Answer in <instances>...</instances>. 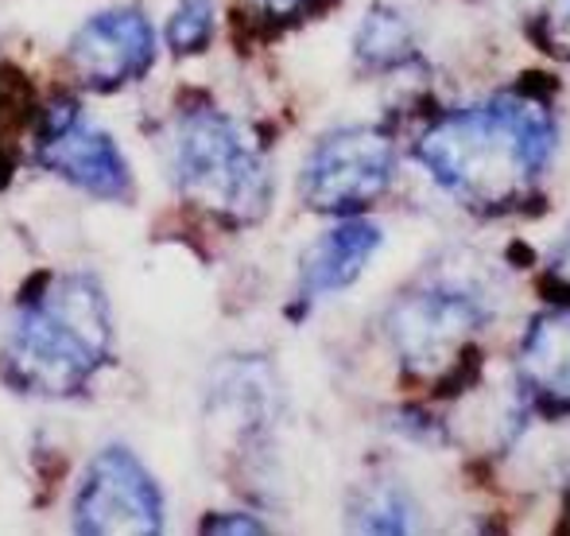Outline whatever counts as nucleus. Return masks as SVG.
<instances>
[{
    "label": "nucleus",
    "mask_w": 570,
    "mask_h": 536,
    "mask_svg": "<svg viewBox=\"0 0 570 536\" xmlns=\"http://www.w3.org/2000/svg\"><path fill=\"white\" fill-rule=\"evenodd\" d=\"M556 140V117L540 98L501 94L431 121L415 136V159L465 211L509 214L535 195Z\"/></svg>",
    "instance_id": "f257e3e1"
},
{
    "label": "nucleus",
    "mask_w": 570,
    "mask_h": 536,
    "mask_svg": "<svg viewBox=\"0 0 570 536\" xmlns=\"http://www.w3.org/2000/svg\"><path fill=\"white\" fill-rule=\"evenodd\" d=\"M114 358V311L86 269H39L20 288L0 347V378L12 393L70 401Z\"/></svg>",
    "instance_id": "f03ea898"
},
{
    "label": "nucleus",
    "mask_w": 570,
    "mask_h": 536,
    "mask_svg": "<svg viewBox=\"0 0 570 536\" xmlns=\"http://www.w3.org/2000/svg\"><path fill=\"white\" fill-rule=\"evenodd\" d=\"M171 175L190 206L240 230L272 206V172L253 140L210 101L183 109L171 133Z\"/></svg>",
    "instance_id": "7ed1b4c3"
},
{
    "label": "nucleus",
    "mask_w": 570,
    "mask_h": 536,
    "mask_svg": "<svg viewBox=\"0 0 570 536\" xmlns=\"http://www.w3.org/2000/svg\"><path fill=\"white\" fill-rule=\"evenodd\" d=\"M31 159L47 175L98 203L128 206L136 198V175L117 136L94 125L75 98H55L39 106Z\"/></svg>",
    "instance_id": "20e7f679"
},
{
    "label": "nucleus",
    "mask_w": 570,
    "mask_h": 536,
    "mask_svg": "<svg viewBox=\"0 0 570 536\" xmlns=\"http://www.w3.org/2000/svg\"><path fill=\"white\" fill-rule=\"evenodd\" d=\"M396 172V148L389 133L373 125H353L318 136L303 164L299 198L307 211L331 218H357L389 191Z\"/></svg>",
    "instance_id": "39448f33"
},
{
    "label": "nucleus",
    "mask_w": 570,
    "mask_h": 536,
    "mask_svg": "<svg viewBox=\"0 0 570 536\" xmlns=\"http://www.w3.org/2000/svg\"><path fill=\"white\" fill-rule=\"evenodd\" d=\"M485 323L481 300L454 284H423L400 295L389 311V339L412 378L439 381L470 350Z\"/></svg>",
    "instance_id": "423d86ee"
},
{
    "label": "nucleus",
    "mask_w": 570,
    "mask_h": 536,
    "mask_svg": "<svg viewBox=\"0 0 570 536\" xmlns=\"http://www.w3.org/2000/svg\"><path fill=\"white\" fill-rule=\"evenodd\" d=\"M164 522V490L151 470L128 447H101L78 483L70 529L82 536H156Z\"/></svg>",
    "instance_id": "0eeeda50"
},
{
    "label": "nucleus",
    "mask_w": 570,
    "mask_h": 536,
    "mask_svg": "<svg viewBox=\"0 0 570 536\" xmlns=\"http://www.w3.org/2000/svg\"><path fill=\"white\" fill-rule=\"evenodd\" d=\"M70 75L90 94H117L156 62V28L140 4H109L86 16L67 43Z\"/></svg>",
    "instance_id": "6e6552de"
},
{
    "label": "nucleus",
    "mask_w": 570,
    "mask_h": 536,
    "mask_svg": "<svg viewBox=\"0 0 570 536\" xmlns=\"http://www.w3.org/2000/svg\"><path fill=\"white\" fill-rule=\"evenodd\" d=\"M384 234L376 222L368 218H342L338 226H331L326 234H318L315 242L303 250L299 257V284H295V300L307 303L334 295L342 288H350L353 280L365 272L368 261L376 257Z\"/></svg>",
    "instance_id": "1a4fd4ad"
},
{
    "label": "nucleus",
    "mask_w": 570,
    "mask_h": 536,
    "mask_svg": "<svg viewBox=\"0 0 570 536\" xmlns=\"http://www.w3.org/2000/svg\"><path fill=\"white\" fill-rule=\"evenodd\" d=\"M520 381L548 416L570 412V315H535L520 342Z\"/></svg>",
    "instance_id": "9d476101"
},
{
    "label": "nucleus",
    "mask_w": 570,
    "mask_h": 536,
    "mask_svg": "<svg viewBox=\"0 0 570 536\" xmlns=\"http://www.w3.org/2000/svg\"><path fill=\"white\" fill-rule=\"evenodd\" d=\"M353 51H357V59L365 62V67L392 70L415 55L412 28H407L404 16H396L392 8H373V12L361 20Z\"/></svg>",
    "instance_id": "9b49d317"
},
{
    "label": "nucleus",
    "mask_w": 570,
    "mask_h": 536,
    "mask_svg": "<svg viewBox=\"0 0 570 536\" xmlns=\"http://www.w3.org/2000/svg\"><path fill=\"white\" fill-rule=\"evenodd\" d=\"M350 522L357 525L361 533H412L415 509L400 486H376V490L361 494Z\"/></svg>",
    "instance_id": "f8f14e48"
},
{
    "label": "nucleus",
    "mask_w": 570,
    "mask_h": 536,
    "mask_svg": "<svg viewBox=\"0 0 570 536\" xmlns=\"http://www.w3.org/2000/svg\"><path fill=\"white\" fill-rule=\"evenodd\" d=\"M164 39L179 59L203 55L214 39V0H179L175 12L167 16Z\"/></svg>",
    "instance_id": "ddd939ff"
},
{
    "label": "nucleus",
    "mask_w": 570,
    "mask_h": 536,
    "mask_svg": "<svg viewBox=\"0 0 570 536\" xmlns=\"http://www.w3.org/2000/svg\"><path fill=\"white\" fill-rule=\"evenodd\" d=\"M535 39H540L548 55L570 62V0H556V4L540 16V23H535Z\"/></svg>",
    "instance_id": "4468645a"
},
{
    "label": "nucleus",
    "mask_w": 570,
    "mask_h": 536,
    "mask_svg": "<svg viewBox=\"0 0 570 536\" xmlns=\"http://www.w3.org/2000/svg\"><path fill=\"white\" fill-rule=\"evenodd\" d=\"M543 288H548V292L556 295V303H570V237H567L563 245H559L556 257H551Z\"/></svg>",
    "instance_id": "2eb2a0df"
},
{
    "label": "nucleus",
    "mask_w": 570,
    "mask_h": 536,
    "mask_svg": "<svg viewBox=\"0 0 570 536\" xmlns=\"http://www.w3.org/2000/svg\"><path fill=\"white\" fill-rule=\"evenodd\" d=\"M203 533H264V522L248 514H210V522H203Z\"/></svg>",
    "instance_id": "dca6fc26"
},
{
    "label": "nucleus",
    "mask_w": 570,
    "mask_h": 536,
    "mask_svg": "<svg viewBox=\"0 0 570 536\" xmlns=\"http://www.w3.org/2000/svg\"><path fill=\"white\" fill-rule=\"evenodd\" d=\"M256 12H264L268 20H295V16L307 12L315 0H253Z\"/></svg>",
    "instance_id": "f3484780"
}]
</instances>
